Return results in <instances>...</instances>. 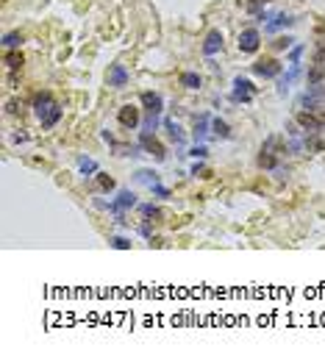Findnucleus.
<instances>
[{
  "mask_svg": "<svg viewBox=\"0 0 325 361\" xmlns=\"http://www.w3.org/2000/svg\"><path fill=\"white\" fill-rule=\"evenodd\" d=\"M142 106H145L150 114H162L164 112V100L159 92H142Z\"/></svg>",
  "mask_w": 325,
  "mask_h": 361,
  "instance_id": "obj_12",
  "label": "nucleus"
},
{
  "mask_svg": "<svg viewBox=\"0 0 325 361\" xmlns=\"http://www.w3.org/2000/svg\"><path fill=\"white\" fill-rule=\"evenodd\" d=\"M137 180H139V183H145V186H156V183H159V175H156L153 170H139Z\"/></svg>",
  "mask_w": 325,
  "mask_h": 361,
  "instance_id": "obj_22",
  "label": "nucleus"
},
{
  "mask_svg": "<svg viewBox=\"0 0 325 361\" xmlns=\"http://www.w3.org/2000/svg\"><path fill=\"white\" fill-rule=\"evenodd\" d=\"M139 211H142V214H145V217H156V220L162 217V211H159V208H156V206H150V203H147V206H139Z\"/></svg>",
  "mask_w": 325,
  "mask_h": 361,
  "instance_id": "obj_28",
  "label": "nucleus"
},
{
  "mask_svg": "<svg viewBox=\"0 0 325 361\" xmlns=\"http://www.w3.org/2000/svg\"><path fill=\"white\" fill-rule=\"evenodd\" d=\"M34 112L39 117V122H42V128H53L61 120V106L50 97V92H39L34 97Z\"/></svg>",
  "mask_w": 325,
  "mask_h": 361,
  "instance_id": "obj_1",
  "label": "nucleus"
},
{
  "mask_svg": "<svg viewBox=\"0 0 325 361\" xmlns=\"http://www.w3.org/2000/svg\"><path fill=\"white\" fill-rule=\"evenodd\" d=\"M150 189H153L156 198H170V189H164V186H159V183H156V186H150Z\"/></svg>",
  "mask_w": 325,
  "mask_h": 361,
  "instance_id": "obj_32",
  "label": "nucleus"
},
{
  "mask_svg": "<svg viewBox=\"0 0 325 361\" xmlns=\"http://www.w3.org/2000/svg\"><path fill=\"white\" fill-rule=\"evenodd\" d=\"M97 183H100L103 192H114V186H117L114 178H112V175H106V172H97Z\"/></svg>",
  "mask_w": 325,
  "mask_h": 361,
  "instance_id": "obj_23",
  "label": "nucleus"
},
{
  "mask_svg": "<svg viewBox=\"0 0 325 361\" xmlns=\"http://www.w3.org/2000/svg\"><path fill=\"white\" fill-rule=\"evenodd\" d=\"M267 0H248V11H253V14H258V20H264V14H261V6H264Z\"/></svg>",
  "mask_w": 325,
  "mask_h": 361,
  "instance_id": "obj_26",
  "label": "nucleus"
},
{
  "mask_svg": "<svg viewBox=\"0 0 325 361\" xmlns=\"http://www.w3.org/2000/svg\"><path fill=\"white\" fill-rule=\"evenodd\" d=\"M134 206H137V195H134L131 189H122L120 195H117V200H114V203H109V208L117 214V223H125V211H128V208H134Z\"/></svg>",
  "mask_w": 325,
  "mask_h": 361,
  "instance_id": "obj_2",
  "label": "nucleus"
},
{
  "mask_svg": "<svg viewBox=\"0 0 325 361\" xmlns=\"http://www.w3.org/2000/svg\"><path fill=\"white\" fill-rule=\"evenodd\" d=\"M233 100L236 103H250L253 100V84H250L248 78H236L233 81Z\"/></svg>",
  "mask_w": 325,
  "mask_h": 361,
  "instance_id": "obj_9",
  "label": "nucleus"
},
{
  "mask_svg": "<svg viewBox=\"0 0 325 361\" xmlns=\"http://www.w3.org/2000/svg\"><path fill=\"white\" fill-rule=\"evenodd\" d=\"M253 72L261 78H278L281 75V61L275 59H258L256 64H253Z\"/></svg>",
  "mask_w": 325,
  "mask_h": 361,
  "instance_id": "obj_8",
  "label": "nucleus"
},
{
  "mask_svg": "<svg viewBox=\"0 0 325 361\" xmlns=\"http://www.w3.org/2000/svg\"><path fill=\"white\" fill-rule=\"evenodd\" d=\"M142 128H145V131H156V128H159V114H150V112H147L145 122H142Z\"/></svg>",
  "mask_w": 325,
  "mask_h": 361,
  "instance_id": "obj_25",
  "label": "nucleus"
},
{
  "mask_svg": "<svg viewBox=\"0 0 325 361\" xmlns=\"http://www.w3.org/2000/svg\"><path fill=\"white\" fill-rule=\"evenodd\" d=\"M206 153H209V150H206L203 145H195V147H192V153H189V156H195V158H203Z\"/></svg>",
  "mask_w": 325,
  "mask_h": 361,
  "instance_id": "obj_33",
  "label": "nucleus"
},
{
  "mask_svg": "<svg viewBox=\"0 0 325 361\" xmlns=\"http://www.w3.org/2000/svg\"><path fill=\"white\" fill-rule=\"evenodd\" d=\"M303 75V67H300V61H292V67L286 69V72H281L278 75V95H286V89H289L298 78Z\"/></svg>",
  "mask_w": 325,
  "mask_h": 361,
  "instance_id": "obj_4",
  "label": "nucleus"
},
{
  "mask_svg": "<svg viewBox=\"0 0 325 361\" xmlns=\"http://www.w3.org/2000/svg\"><path fill=\"white\" fill-rule=\"evenodd\" d=\"M6 64H9V69H20V67H23V53L9 50V53H6Z\"/></svg>",
  "mask_w": 325,
  "mask_h": 361,
  "instance_id": "obj_24",
  "label": "nucleus"
},
{
  "mask_svg": "<svg viewBox=\"0 0 325 361\" xmlns=\"http://www.w3.org/2000/svg\"><path fill=\"white\" fill-rule=\"evenodd\" d=\"M323 81H325V64H320V61H317L314 67L306 72V84L308 86H317V84H323Z\"/></svg>",
  "mask_w": 325,
  "mask_h": 361,
  "instance_id": "obj_14",
  "label": "nucleus"
},
{
  "mask_svg": "<svg viewBox=\"0 0 325 361\" xmlns=\"http://www.w3.org/2000/svg\"><path fill=\"white\" fill-rule=\"evenodd\" d=\"M181 86H186V89H200V86H203V78L197 75V72H184V75H181Z\"/></svg>",
  "mask_w": 325,
  "mask_h": 361,
  "instance_id": "obj_20",
  "label": "nucleus"
},
{
  "mask_svg": "<svg viewBox=\"0 0 325 361\" xmlns=\"http://www.w3.org/2000/svg\"><path fill=\"white\" fill-rule=\"evenodd\" d=\"M112 245H114L117 250H131V242L125 239V236H114V239H112Z\"/></svg>",
  "mask_w": 325,
  "mask_h": 361,
  "instance_id": "obj_29",
  "label": "nucleus"
},
{
  "mask_svg": "<svg viewBox=\"0 0 325 361\" xmlns=\"http://www.w3.org/2000/svg\"><path fill=\"white\" fill-rule=\"evenodd\" d=\"M295 20L289 17V14H275L273 17V23H267V34H275L278 28H283V25H292Z\"/></svg>",
  "mask_w": 325,
  "mask_h": 361,
  "instance_id": "obj_17",
  "label": "nucleus"
},
{
  "mask_svg": "<svg viewBox=\"0 0 325 361\" xmlns=\"http://www.w3.org/2000/svg\"><path fill=\"white\" fill-rule=\"evenodd\" d=\"M139 145L145 147V153H150L156 161H164V158H167V153H164V145L153 136V131H142V134H139Z\"/></svg>",
  "mask_w": 325,
  "mask_h": 361,
  "instance_id": "obj_3",
  "label": "nucleus"
},
{
  "mask_svg": "<svg viewBox=\"0 0 325 361\" xmlns=\"http://www.w3.org/2000/svg\"><path fill=\"white\" fill-rule=\"evenodd\" d=\"M209 131H211V117L203 114V117L195 122V131H192V134H195V142H203V139L209 136Z\"/></svg>",
  "mask_w": 325,
  "mask_h": 361,
  "instance_id": "obj_13",
  "label": "nucleus"
},
{
  "mask_svg": "<svg viewBox=\"0 0 325 361\" xmlns=\"http://www.w3.org/2000/svg\"><path fill=\"white\" fill-rule=\"evenodd\" d=\"M164 128L170 131V139L175 142V145H184V139H186V136H184V131H181L178 122H175V120H164Z\"/></svg>",
  "mask_w": 325,
  "mask_h": 361,
  "instance_id": "obj_16",
  "label": "nucleus"
},
{
  "mask_svg": "<svg viewBox=\"0 0 325 361\" xmlns=\"http://www.w3.org/2000/svg\"><path fill=\"white\" fill-rule=\"evenodd\" d=\"M292 42H295V39H289V36H281V39H275V42H273V47H275V50H286Z\"/></svg>",
  "mask_w": 325,
  "mask_h": 361,
  "instance_id": "obj_30",
  "label": "nucleus"
},
{
  "mask_svg": "<svg viewBox=\"0 0 325 361\" xmlns=\"http://www.w3.org/2000/svg\"><path fill=\"white\" fill-rule=\"evenodd\" d=\"M128 69L122 67V64H112L109 67V75H106V81H109V86H114V89H122V86H128Z\"/></svg>",
  "mask_w": 325,
  "mask_h": 361,
  "instance_id": "obj_10",
  "label": "nucleus"
},
{
  "mask_svg": "<svg viewBox=\"0 0 325 361\" xmlns=\"http://www.w3.org/2000/svg\"><path fill=\"white\" fill-rule=\"evenodd\" d=\"M275 164H278V158H275V150H264V147H261V156H258V167H261V170H273Z\"/></svg>",
  "mask_w": 325,
  "mask_h": 361,
  "instance_id": "obj_19",
  "label": "nucleus"
},
{
  "mask_svg": "<svg viewBox=\"0 0 325 361\" xmlns=\"http://www.w3.org/2000/svg\"><path fill=\"white\" fill-rule=\"evenodd\" d=\"M78 170L84 172L86 178H89V175H97V172H100V170H97V164H94L92 158H86V156H81V158H78Z\"/></svg>",
  "mask_w": 325,
  "mask_h": 361,
  "instance_id": "obj_21",
  "label": "nucleus"
},
{
  "mask_svg": "<svg viewBox=\"0 0 325 361\" xmlns=\"http://www.w3.org/2000/svg\"><path fill=\"white\" fill-rule=\"evenodd\" d=\"M258 45H261V34H258L256 28H245L239 34V50L242 53H256Z\"/></svg>",
  "mask_w": 325,
  "mask_h": 361,
  "instance_id": "obj_7",
  "label": "nucleus"
},
{
  "mask_svg": "<svg viewBox=\"0 0 325 361\" xmlns=\"http://www.w3.org/2000/svg\"><path fill=\"white\" fill-rule=\"evenodd\" d=\"M303 50H306V45H295V47H292V53H289V59H292V61H300Z\"/></svg>",
  "mask_w": 325,
  "mask_h": 361,
  "instance_id": "obj_31",
  "label": "nucleus"
},
{
  "mask_svg": "<svg viewBox=\"0 0 325 361\" xmlns=\"http://www.w3.org/2000/svg\"><path fill=\"white\" fill-rule=\"evenodd\" d=\"M273 175H275L278 180H286V178H289V167H283V164H275V167H273Z\"/></svg>",
  "mask_w": 325,
  "mask_h": 361,
  "instance_id": "obj_27",
  "label": "nucleus"
},
{
  "mask_svg": "<svg viewBox=\"0 0 325 361\" xmlns=\"http://www.w3.org/2000/svg\"><path fill=\"white\" fill-rule=\"evenodd\" d=\"M117 120H120L122 128H139V122H142V117H139V109L137 106H120V112H117Z\"/></svg>",
  "mask_w": 325,
  "mask_h": 361,
  "instance_id": "obj_5",
  "label": "nucleus"
},
{
  "mask_svg": "<svg viewBox=\"0 0 325 361\" xmlns=\"http://www.w3.org/2000/svg\"><path fill=\"white\" fill-rule=\"evenodd\" d=\"M23 42H25V39H23V34H20V31H11V34L3 36V47H6V50H17Z\"/></svg>",
  "mask_w": 325,
  "mask_h": 361,
  "instance_id": "obj_18",
  "label": "nucleus"
},
{
  "mask_svg": "<svg viewBox=\"0 0 325 361\" xmlns=\"http://www.w3.org/2000/svg\"><path fill=\"white\" fill-rule=\"evenodd\" d=\"M298 125L306 131L308 136H314V134H320V131L325 128V122L320 120L317 114H311V112H300V114H298Z\"/></svg>",
  "mask_w": 325,
  "mask_h": 361,
  "instance_id": "obj_6",
  "label": "nucleus"
},
{
  "mask_svg": "<svg viewBox=\"0 0 325 361\" xmlns=\"http://www.w3.org/2000/svg\"><path fill=\"white\" fill-rule=\"evenodd\" d=\"M211 136H214V139H228V136H231V128H228V122L211 117Z\"/></svg>",
  "mask_w": 325,
  "mask_h": 361,
  "instance_id": "obj_15",
  "label": "nucleus"
},
{
  "mask_svg": "<svg viewBox=\"0 0 325 361\" xmlns=\"http://www.w3.org/2000/svg\"><path fill=\"white\" fill-rule=\"evenodd\" d=\"M223 50V34L220 31H209V36L203 39V53L206 56H217Z\"/></svg>",
  "mask_w": 325,
  "mask_h": 361,
  "instance_id": "obj_11",
  "label": "nucleus"
}]
</instances>
